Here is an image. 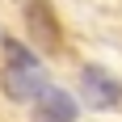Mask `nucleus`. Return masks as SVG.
I'll list each match as a JSON object with an SVG mask.
<instances>
[{
    "instance_id": "f257e3e1",
    "label": "nucleus",
    "mask_w": 122,
    "mask_h": 122,
    "mask_svg": "<svg viewBox=\"0 0 122 122\" xmlns=\"http://www.w3.org/2000/svg\"><path fill=\"white\" fill-rule=\"evenodd\" d=\"M80 93H84L88 110H118V101H122L118 76H110L105 67H97V63H84V67H80Z\"/></svg>"
},
{
    "instance_id": "f03ea898",
    "label": "nucleus",
    "mask_w": 122,
    "mask_h": 122,
    "mask_svg": "<svg viewBox=\"0 0 122 122\" xmlns=\"http://www.w3.org/2000/svg\"><path fill=\"white\" fill-rule=\"evenodd\" d=\"M21 4V17L30 25V38H34L42 51H55L59 46V25H55V13H51L46 0H17Z\"/></svg>"
},
{
    "instance_id": "7ed1b4c3",
    "label": "nucleus",
    "mask_w": 122,
    "mask_h": 122,
    "mask_svg": "<svg viewBox=\"0 0 122 122\" xmlns=\"http://www.w3.org/2000/svg\"><path fill=\"white\" fill-rule=\"evenodd\" d=\"M0 84H4V93H9L13 101H38L51 88V80H46V72H42V63H38V67H4Z\"/></svg>"
},
{
    "instance_id": "20e7f679",
    "label": "nucleus",
    "mask_w": 122,
    "mask_h": 122,
    "mask_svg": "<svg viewBox=\"0 0 122 122\" xmlns=\"http://www.w3.org/2000/svg\"><path fill=\"white\" fill-rule=\"evenodd\" d=\"M76 118H80L76 97L63 93V88H55V84L34 101V122H76Z\"/></svg>"
},
{
    "instance_id": "39448f33",
    "label": "nucleus",
    "mask_w": 122,
    "mask_h": 122,
    "mask_svg": "<svg viewBox=\"0 0 122 122\" xmlns=\"http://www.w3.org/2000/svg\"><path fill=\"white\" fill-rule=\"evenodd\" d=\"M0 51H4V63L9 67H38L34 51L25 46V42H17V38H0Z\"/></svg>"
}]
</instances>
